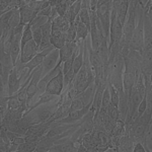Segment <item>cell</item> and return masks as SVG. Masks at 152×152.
<instances>
[{
    "mask_svg": "<svg viewBox=\"0 0 152 152\" xmlns=\"http://www.w3.org/2000/svg\"><path fill=\"white\" fill-rule=\"evenodd\" d=\"M137 15H138V21H137L136 28H135L133 36H132V40L131 43H130V49L142 53L144 51V33H143L144 11L143 8L139 5L137 6Z\"/></svg>",
    "mask_w": 152,
    "mask_h": 152,
    "instance_id": "1",
    "label": "cell"
},
{
    "mask_svg": "<svg viewBox=\"0 0 152 152\" xmlns=\"http://www.w3.org/2000/svg\"><path fill=\"white\" fill-rule=\"evenodd\" d=\"M113 8L112 1H99L96 6V15L102 23L105 38L110 42V28H111V13Z\"/></svg>",
    "mask_w": 152,
    "mask_h": 152,
    "instance_id": "2",
    "label": "cell"
},
{
    "mask_svg": "<svg viewBox=\"0 0 152 152\" xmlns=\"http://www.w3.org/2000/svg\"><path fill=\"white\" fill-rule=\"evenodd\" d=\"M124 26L121 23L117 13V9L115 7L112 8L111 13V28H110V43L109 47L113 45H121V41L123 38Z\"/></svg>",
    "mask_w": 152,
    "mask_h": 152,
    "instance_id": "3",
    "label": "cell"
},
{
    "mask_svg": "<svg viewBox=\"0 0 152 152\" xmlns=\"http://www.w3.org/2000/svg\"><path fill=\"white\" fill-rule=\"evenodd\" d=\"M64 90V73L63 70H61L55 77L48 82L46 91L56 96H60Z\"/></svg>",
    "mask_w": 152,
    "mask_h": 152,
    "instance_id": "4",
    "label": "cell"
},
{
    "mask_svg": "<svg viewBox=\"0 0 152 152\" xmlns=\"http://www.w3.org/2000/svg\"><path fill=\"white\" fill-rule=\"evenodd\" d=\"M38 53H39V46L37 45V43L33 39V40L28 41V43H26L24 45L21 46L20 55H19L18 60L21 63L26 64V63L29 62Z\"/></svg>",
    "mask_w": 152,
    "mask_h": 152,
    "instance_id": "5",
    "label": "cell"
},
{
    "mask_svg": "<svg viewBox=\"0 0 152 152\" xmlns=\"http://www.w3.org/2000/svg\"><path fill=\"white\" fill-rule=\"evenodd\" d=\"M91 105H92V102L91 104H86L84 107H82V109H80V110L71 111L65 118L54 122V124L59 125V124H75V123H77L78 121H80V120L87 114L88 111H89V109L91 107Z\"/></svg>",
    "mask_w": 152,
    "mask_h": 152,
    "instance_id": "6",
    "label": "cell"
},
{
    "mask_svg": "<svg viewBox=\"0 0 152 152\" xmlns=\"http://www.w3.org/2000/svg\"><path fill=\"white\" fill-rule=\"evenodd\" d=\"M59 60H60V54H59V49H54L52 52H50L44 58V61L42 63L43 66V76L53 70L56 66L58 65Z\"/></svg>",
    "mask_w": 152,
    "mask_h": 152,
    "instance_id": "7",
    "label": "cell"
},
{
    "mask_svg": "<svg viewBox=\"0 0 152 152\" xmlns=\"http://www.w3.org/2000/svg\"><path fill=\"white\" fill-rule=\"evenodd\" d=\"M42 33H43V38L42 42L39 46V52H42L43 50L50 47L51 44V38H52V19H49V21L46 24L42 26Z\"/></svg>",
    "mask_w": 152,
    "mask_h": 152,
    "instance_id": "8",
    "label": "cell"
},
{
    "mask_svg": "<svg viewBox=\"0 0 152 152\" xmlns=\"http://www.w3.org/2000/svg\"><path fill=\"white\" fill-rule=\"evenodd\" d=\"M79 47L78 42H70V43H66L61 49H59V54H60V60L59 63L62 64L64 61L68 60L73 56V54L76 52V50Z\"/></svg>",
    "mask_w": 152,
    "mask_h": 152,
    "instance_id": "9",
    "label": "cell"
},
{
    "mask_svg": "<svg viewBox=\"0 0 152 152\" xmlns=\"http://www.w3.org/2000/svg\"><path fill=\"white\" fill-rule=\"evenodd\" d=\"M143 33H144V50L152 49V24L148 16L144 13L143 16Z\"/></svg>",
    "mask_w": 152,
    "mask_h": 152,
    "instance_id": "10",
    "label": "cell"
},
{
    "mask_svg": "<svg viewBox=\"0 0 152 152\" xmlns=\"http://www.w3.org/2000/svg\"><path fill=\"white\" fill-rule=\"evenodd\" d=\"M20 87H21V83H20V80H19L18 73V71H16L15 68L13 67V69L10 71V74H9L8 84H7L9 96H10V95L15 94L16 92L20 89Z\"/></svg>",
    "mask_w": 152,
    "mask_h": 152,
    "instance_id": "11",
    "label": "cell"
},
{
    "mask_svg": "<svg viewBox=\"0 0 152 152\" xmlns=\"http://www.w3.org/2000/svg\"><path fill=\"white\" fill-rule=\"evenodd\" d=\"M107 82H100L96 85L94 96V102H92V107L94 109L95 114L99 112L100 107H102V95H104V90L105 86H107Z\"/></svg>",
    "mask_w": 152,
    "mask_h": 152,
    "instance_id": "12",
    "label": "cell"
},
{
    "mask_svg": "<svg viewBox=\"0 0 152 152\" xmlns=\"http://www.w3.org/2000/svg\"><path fill=\"white\" fill-rule=\"evenodd\" d=\"M19 12H20V19L23 24H28L35 19V18L38 15V12L33 10L31 8H29L28 5H23L19 7Z\"/></svg>",
    "mask_w": 152,
    "mask_h": 152,
    "instance_id": "13",
    "label": "cell"
},
{
    "mask_svg": "<svg viewBox=\"0 0 152 152\" xmlns=\"http://www.w3.org/2000/svg\"><path fill=\"white\" fill-rule=\"evenodd\" d=\"M75 26H76V33H77V37H76V41L79 42V41H85L87 39V36L90 34L89 29L84 23L80 20V18H76L75 19Z\"/></svg>",
    "mask_w": 152,
    "mask_h": 152,
    "instance_id": "14",
    "label": "cell"
},
{
    "mask_svg": "<svg viewBox=\"0 0 152 152\" xmlns=\"http://www.w3.org/2000/svg\"><path fill=\"white\" fill-rule=\"evenodd\" d=\"M58 96H56V95H54V94H49V92H44L43 94L40 95V97H39V99L37 100V102H35L34 104H31V107H28V110H26V112L24 113V114H26V113H29V112H31L33 110H35L36 107H41L42 104H49V102H51L52 100L54 99H56Z\"/></svg>",
    "mask_w": 152,
    "mask_h": 152,
    "instance_id": "15",
    "label": "cell"
},
{
    "mask_svg": "<svg viewBox=\"0 0 152 152\" xmlns=\"http://www.w3.org/2000/svg\"><path fill=\"white\" fill-rule=\"evenodd\" d=\"M133 139L130 137L128 134H124L120 138V143H119V151H133L134 147Z\"/></svg>",
    "mask_w": 152,
    "mask_h": 152,
    "instance_id": "16",
    "label": "cell"
},
{
    "mask_svg": "<svg viewBox=\"0 0 152 152\" xmlns=\"http://www.w3.org/2000/svg\"><path fill=\"white\" fill-rule=\"evenodd\" d=\"M84 64V46L83 47H79V51H78L77 55L75 56L74 61H73V70L75 73H77L80 70Z\"/></svg>",
    "mask_w": 152,
    "mask_h": 152,
    "instance_id": "17",
    "label": "cell"
},
{
    "mask_svg": "<svg viewBox=\"0 0 152 152\" xmlns=\"http://www.w3.org/2000/svg\"><path fill=\"white\" fill-rule=\"evenodd\" d=\"M52 23H55L58 28H60L63 33H65L70 26V21L68 20L65 16H62V15H58L57 18H55L52 20Z\"/></svg>",
    "mask_w": 152,
    "mask_h": 152,
    "instance_id": "18",
    "label": "cell"
},
{
    "mask_svg": "<svg viewBox=\"0 0 152 152\" xmlns=\"http://www.w3.org/2000/svg\"><path fill=\"white\" fill-rule=\"evenodd\" d=\"M89 9L90 8H81L79 14H78V18H79L80 20H81L82 23L87 26L88 29H89V31H90V28H91V21H90Z\"/></svg>",
    "mask_w": 152,
    "mask_h": 152,
    "instance_id": "19",
    "label": "cell"
},
{
    "mask_svg": "<svg viewBox=\"0 0 152 152\" xmlns=\"http://www.w3.org/2000/svg\"><path fill=\"white\" fill-rule=\"evenodd\" d=\"M21 23L20 19V12H19V8H14L13 13H12L10 19H9V28L11 29H14L16 26H18Z\"/></svg>",
    "mask_w": 152,
    "mask_h": 152,
    "instance_id": "20",
    "label": "cell"
},
{
    "mask_svg": "<svg viewBox=\"0 0 152 152\" xmlns=\"http://www.w3.org/2000/svg\"><path fill=\"white\" fill-rule=\"evenodd\" d=\"M66 43H70V42H77L76 41V37H77V33H76V26L75 23H70L69 28L64 33Z\"/></svg>",
    "mask_w": 152,
    "mask_h": 152,
    "instance_id": "21",
    "label": "cell"
},
{
    "mask_svg": "<svg viewBox=\"0 0 152 152\" xmlns=\"http://www.w3.org/2000/svg\"><path fill=\"white\" fill-rule=\"evenodd\" d=\"M38 147V142H23L19 144L18 152H35Z\"/></svg>",
    "mask_w": 152,
    "mask_h": 152,
    "instance_id": "22",
    "label": "cell"
},
{
    "mask_svg": "<svg viewBox=\"0 0 152 152\" xmlns=\"http://www.w3.org/2000/svg\"><path fill=\"white\" fill-rule=\"evenodd\" d=\"M126 133V126H125V121L119 119L117 121L116 125H115V128L113 130L112 136H122Z\"/></svg>",
    "mask_w": 152,
    "mask_h": 152,
    "instance_id": "23",
    "label": "cell"
},
{
    "mask_svg": "<svg viewBox=\"0 0 152 152\" xmlns=\"http://www.w3.org/2000/svg\"><path fill=\"white\" fill-rule=\"evenodd\" d=\"M105 112H107V116L110 118H112L113 120H118L120 119V111H119V107H116V105H114L113 104H110L107 105V107H105Z\"/></svg>",
    "mask_w": 152,
    "mask_h": 152,
    "instance_id": "24",
    "label": "cell"
},
{
    "mask_svg": "<svg viewBox=\"0 0 152 152\" xmlns=\"http://www.w3.org/2000/svg\"><path fill=\"white\" fill-rule=\"evenodd\" d=\"M50 18L48 16H42V15H37L35 19L31 23V29L37 28H42L44 24H46L49 21Z\"/></svg>",
    "mask_w": 152,
    "mask_h": 152,
    "instance_id": "25",
    "label": "cell"
},
{
    "mask_svg": "<svg viewBox=\"0 0 152 152\" xmlns=\"http://www.w3.org/2000/svg\"><path fill=\"white\" fill-rule=\"evenodd\" d=\"M31 40H33V29H31V23H28L26 24V26L23 28V38H21V46L24 45L26 43H28Z\"/></svg>",
    "mask_w": 152,
    "mask_h": 152,
    "instance_id": "26",
    "label": "cell"
},
{
    "mask_svg": "<svg viewBox=\"0 0 152 152\" xmlns=\"http://www.w3.org/2000/svg\"><path fill=\"white\" fill-rule=\"evenodd\" d=\"M26 105V104H23V102L19 100V99L18 97L16 94H13V95H10L8 99V109H11V110H16L18 109L20 105ZM28 107V105H26Z\"/></svg>",
    "mask_w": 152,
    "mask_h": 152,
    "instance_id": "27",
    "label": "cell"
},
{
    "mask_svg": "<svg viewBox=\"0 0 152 152\" xmlns=\"http://www.w3.org/2000/svg\"><path fill=\"white\" fill-rule=\"evenodd\" d=\"M51 44H52L56 49H61L66 44L65 35L63 34V35H61L59 37H52V38H51Z\"/></svg>",
    "mask_w": 152,
    "mask_h": 152,
    "instance_id": "28",
    "label": "cell"
},
{
    "mask_svg": "<svg viewBox=\"0 0 152 152\" xmlns=\"http://www.w3.org/2000/svg\"><path fill=\"white\" fill-rule=\"evenodd\" d=\"M110 104H111V92H110V88L109 85L107 84L104 90V95H102V107H107Z\"/></svg>",
    "mask_w": 152,
    "mask_h": 152,
    "instance_id": "29",
    "label": "cell"
},
{
    "mask_svg": "<svg viewBox=\"0 0 152 152\" xmlns=\"http://www.w3.org/2000/svg\"><path fill=\"white\" fill-rule=\"evenodd\" d=\"M85 104H83V102L79 99L78 96L74 97L71 102V107H70V112L71 111H76V110H80L82 107H84Z\"/></svg>",
    "mask_w": 152,
    "mask_h": 152,
    "instance_id": "30",
    "label": "cell"
},
{
    "mask_svg": "<svg viewBox=\"0 0 152 152\" xmlns=\"http://www.w3.org/2000/svg\"><path fill=\"white\" fill-rule=\"evenodd\" d=\"M42 38H43V33H42V28H37L33 29V39L37 43V45L40 46Z\"/></svg>",
    "mask_w": 152,
    "mask_h": 152,
    "instance_id": "31",
    "label": "cell"
},
{
    "mask_svg": "<svg viewBox=\"0 0 152 152\" xmlns=\"http://www.w3.org/2000/svg\"><path fill=\"white\" fill-rule=\"evenodd\" d=\"M146 109H147V99L145 96L143 99H142L140 104L138 105V109H137V117L139 118L141 115H143V113L146 111ZM138 118H137V119H138Z\"/></svg>",
    "mask_w": 152,
    "mask_h": 152,
    "instance_id": "32",
    "label": "cell"
},
{
    "mask_svg": "<svg viewBox=\"0 0 152 152\" xmlns=\"http://www.w3.org/2000/svg\"><path fill=\"white\" fill-rule=\"evenodd\" d=\"M146 149L142 142H135L133 147V152H145Z\"/></svg>",
    "mask_w": 152,
    "mask_h": 152,
    "instance_id": "33",
    "label": "cell"
},
{
    "mask_svg": "<svg viewBox=\"0 0 152 152\" xmlns=\"http://www.w3.org/2000/svg\"><path fill=\"white\" fill-rule=\"evenodd\" d=\"M52 9H53V6H49L47 8H44L42 10L39 11L38 15H42V16H48V18H51V13H52Z\"/></svg>",
    "mask_w": 152,
    "mask_h": 152,
    "instance_id": "34",
    "label": "cell"
},
{
    "mask_svg": "<svg viewBox=\"0 0 152 152\" xmlns=\"http://www.w3.org/2000/svg\"><path fill=\"white\" fill-rule=\"evenodd\" d=\"M18 144L16 143H11L10 147H9V150L8 152H18Z\"/></svg>",
    "mask_w": 152,
    "mask_h": 152,
    "instance_id": "35",
    "label": "cell"
},
{
    "mask_svg": "<svg viewBox=\"0 0 152 152\" xmlns=\"http://www.w3.org/2000/svg\"><path fill=\"white\" fill-rule=\"evenodd\" d=\"M144 13H145L146 15L148 16L149 20H150V23H151V24H152V6L149 7L148 10H147V11H144Z\"/></svg>",
    "mask_w": 152,
    "mask_h": 152,
    "instance_id": "36",
    "label": "cell"
},
{
    "mask_svg": "<svg viewBox=\"0 0 152 152\" xmlns=\"http://www.w3.org/2000/svg\"><path fill=\"white\" fill-rule=\"evenodd\" d=\"M76 1V0H68V2H69V4H70V6L72 5L73 3H74V2Z\"/></svg>",
    "mask_w": 152,
    "mask_h": 152,
    "instance_id": "37",
    "label": "cell"
}]
</instances>
